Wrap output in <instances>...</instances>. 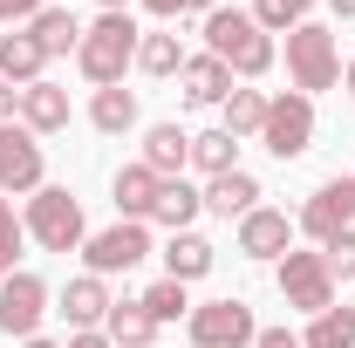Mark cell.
Here are the masks:
<instances>
[{"instance_id": "60d3db41", "label": "cell", "mask_w": 355, "mask_h": 348, "mask_svg": "<svg viewBox=\"0 0 355 348\" xmlns=\"http://www.w3.org/2000/svg\"><path fill=\"white\" fill-rule=\"evenodd\" d=\"M21 348H62V342H42V335H28V342H21Z\"/></svg>"}, {"instance_id": "b9f144b4", "label": "cell", "mask_w": 355, "mask_h": 348, "mask_svg": "<svg viewBox=\"0 0 355 348\" xmlns=\"http://www.w3.org/2000/svg\"><path fill=\"white\" fill-rule=\"evenodd\" d=\"M342 89H349V96H355V62H349V76H342Z\"/></svg>"}, {"instance_id": "30bf717a", "label": "cell", "mask_w": 355, "mask_h": 348, "mask_svg": "<svg viewBox=\"0 0 355 348\" xmlns=\"http://www.w3.org/2000/svg\"><path fill=\"white\" fill-rule=\"evenodd\" d=\"M42 143L28 123H0V191L14 198V191H42Z\"/></svg>"}, {"instance_id": "836d02e7", "label": "cell", "mask_w": 355, "mask_h": 348, "mask_svg": "<svg viewBox=\"0 0 355 348\" xmlns=\"http://www.w3.org/2000/svg\"><path fill=\"white\" fill-rule=\"evenodd\" d=\"M253 348H301V342H294L287 328H260V342H253Z\"/></svg>"}, {"instance_id": "603a6c76", "label": "cell", "mask_w": 355, "mask_h": 348, "mask_svg": "<svg viewBox=\"0 0 355 348\" xmlns=\"http://www.w3.org/2000/svg\"><path fill=\"white\" fill-rule=\"evenodd\" d=\"M28 35L42 42V55H69V48H83V21H76L69 7H42V14L28 21Z\"/></svg>"}, {"instance_id": "52a82bcc", "label": "cell", "mask_w": 355, "mask_h": 348, "mask_svg": "<svg viewBox=\"0 0 355 348\" xmlns=\"http://www.w3.org/2000/svg\"><path fill=\"white\" fill-rule=\"evenodd\" d=\"M144 253H150L144 218H116V225H103V232H89V239H83V260H89L96 280H103V273H130Z\"/></svg>"}, {"instance_id": "cb8c5ba5", "label": "cell", "mask_w": 355, "mask_h": 348, "mask_svg": "<svg viewBox=\"0 0 355 348\" xmlns=\"http://www.w3.org/2000/svg\"><path fill=\"white\" fill-rule=\"evenodd\" d=\"M191 164H198V171L205 177H225V171H239V137L225 130H205V137H191Z\"/></svg>"}, {"instance_id": "484cf974", "label": "cell", "mask_w": 355, "mask_h": 348, "mask_svg": "<svg viewBox=\"0 0 355 348\" xmlns=\"http://www.w3.org/2000/svg\"><path fill=\"white\" fill-rule=\"evenodd\" d=\"M301 348H355V307H328V314H314V328L301 335Z\"/></svg>"}, {"instance_id": "7a4b0ae2", "label": "cell", "mask_w": 355, "mask_h": 348, "mask_svg": "<svg viewBox=\"0 0 355 348\" xmlns=\"http://www.w3.org/2000/svg\"><path fill=\"white\" fill-rule=\"evenodd\" d=\"M137 42H144V35H137V21H130V14H96V21L83 28L76 69H83L96 89H116V82H123V69L137 62Z\"/></svg>"}, {"instance_id": "8fae6325", "label": "cell", "mask_w": 355, "mask_h": 348, "mask_svg": "<svg viewBox=\"0 0 355 348\" xmlns=\"http://www.w3.org/2000/svg\"><path fill=\"white\" fill-rule=\"evenodd\" d=\"M42 314H48V287L35 280V273H7L0 280V335H35L42 328Z\"/></svg>"}, {"instance_id": "e575fe53", "label": "cell", "mask_w": 355, "mask_h": 348, "mask_svg": "<svg viewBox=\"0 0 355 348\" xmlns=\"http://www.w3.org/2000/svg\"><path fill=\"white\" fill-rule=\"evenodd\" d=\"M14 110H21V89H14V82H0V123H7Z\"/></svg>"}, {"instance_id": "f35d334b", "label": "cell", "mask_w": 355, "mask_h": 348, "mask_svg": "<svg viewBox=\"0 0 355 348\" xmlns=\"http://www.w3.org/2000/svg\"><path fill=\"white\" fill-rule=\"evenodd\" d=\"M328 7H335V14H342V21H355V0H328Z\"/></svg>"}, {"instance_id": "6da1fadb", "label": "cell", "mask_w": 355, "mask_h": 348, "mask_svg": "<svg viewBox=\"0 0 355 348\" xmlns=\"http://www.w3.org/2000/svg\"><path fill=\"white\" fill-rule=\"evenodd\" d=\"M205 55H219L232 76H266L273 69V35L239 7H212L205 14Z\"/></svg>"}, {"instance_id": "7c38bea8", "label": "cell", "mask_w": 355, "mask_h": 348, "mask_svg": "<svg viewBox=\"0 0 355 348\" xmlns=\"http://www.w3.org/2000/svg\"><path fill=\"white\" fill-rule=\"evenodd\" d=\"M239 253H253V260H280V253H294V218L253 205V212L239 218Z\"/></svg>"}, {"instance_id": "f1b7e54d", "label": "cell", "mask_w": 355, "mask_h": 348, "mask_svg": "<svg viewBox=\"0 0 355 348\" xmlns=\"http://www.w3.org/2000/svg\"><path fill=\"white\" fill-rule=\"evenodd\" d=\"M137 301H144V314H150L157 328H164V321H178V314H191V301H184V280H157V287H144Z\"/></svg>"}, {"instance_id": "44dd1931", "label": "cell", "mask_w": 355, "mask_h": 348, "mask_svg": "<svg viewBox=\"0 0 355 348\" xmlns=\"http://www.w3.org/2000/svg\"><path fill=\"white\" fill-rule=\"evenodd\" d=\"M103 335H110L116 348H150L157 321L144 314V301H110V314H103Z\"/></svg>"}, {"instance_id": "2e32d148", "label": "cell", "mask_w": 355, "mask_h": 348, "mask_svg": "<svg viewBox=\"0 0 355 348\" xmlns=\"http://www.w3.org/2000/svg\"><path fill=\"white\" fill-rule=\"evenodd\" d=\"M42 69H48V55H42V42L21 28V35H0V82H42Z\"/></svg>"}, {"instance_id": "9c48e42d", "label": "cell", "mask_w": 355, "mask_h": 348, "mask_svg": "<svg viewBox=\"0 0 355 348\" xmlns=\"http://www.w3.org/2000/svg\"><path fill=\"white\" fill-rule=\"evenodd\" d=\"M294 225L308 232L314 246H328L335 232H349V225H355V177H328L308 205H301V218H294Z\"/></svg>"}, {"instance_id": "277c9868", "label": "cell", "mask_w": 355, "mask_h": 348, "mask_svg": "<svg viewBox=\"0 0 355 348\" xmlns=\"http://www.w3.org/2000/svg\"><path fill=\"white\" fill-rule=\"evenodd\" d=\"M287 76H294V89H301V96L335 89V76H342L335 35H328V28H314V21H301V28L287 35Z\"/></svg>"}, {"instance_id": "ac0fdd59", "label": "cell", "mask_w": 355, "mask_h": 348, "mask_svg": "<svg viewBox=\"0 0 355 348\" xmlns=\"http://www.w3.org/2000/svg\"><path fill=\"white\" fill-rule=\"evenodd\" d=\"M205 205H212L219 218H246L253 205H260V177H253V171H225V177H212Z\"/></svg>"}, {"instance_id": "d6986e66", "label": "cell", "mask_w": 355, "mask_h": 348, "mask_svg": "<svg viewBox=\"0 0 355 348\" xmlns=\"http://www.w3.org/2000/svg\"><path fill=\"white\" fill-rule=\"evenodd\" d=\"M212 260H219V253H212L198 232H171V246H164V280H205Z\"/></svg>"}, {"instance_id": "d590c367", "label": "cell", "mask_w": 355, "mask_h": 348, "mask_svg": "<svg viewBox=\"0 0 355 348\" xmlns=\"http://www.w3.org/2000/svg\"><path fill=\"white\" fill-rule=\"evenodd\" d=\"M69 348H116V342H110V335H96V328H83V335H76Z\"/></svg>"}, {"instance_id": "5bb4252c", "label": "cell", "mask_w": 355, "mask_h": 348, "mask_svg": "<svg viewBox=\"0 0 355 348\" xmlns=\"http://www.w3.org/2000/svg\"><path fill=\"white\" fill-rule=\"evenodd\" d=\"M21 123H28L35 137L69 130V89H55V82H28V89H21Z\"/></svg>"}, {"instance_id": "4316f807", "label": "cell", "mask_w": 355, "mask_h": 348, "mask_svg": "<svg viewBox=\"0 0 355 348\" xmlns=\"http://www.w3.org/2000/svg\"><path fill=\"white\" fill-rule=\"evenodd\" d=\"M260 123H266V96L260 89H232V96H225V130L232 137H260Z\"/></svg>"}, {"instance_id": "7402d4cb", "label": "cell", "mask_w": 355, "mask_h": 348, "mask_svg": "<svg viewBox=\"0 0 355 348\" xmlns=\"http://www.w3.org/2000/svg\"><path fill=\"white\" fill-rule=\"evenodd\" d=\"M157 184H164V177L150 171V164H123V171H116V212H123V218H150Z\"/></svg>"}, {"instance_id": "d4e9b609", "label": "cell", "mask_w": 355, "mask_h": 348, "mask_svg": "<svg viewBox=\"0 0 355 348\" xmlns=\"http://www.w3.org/2000/svg\"><path fill=\"white\" fill-rule=\"evenodd\" d=\"M89 123H96L103 137H123V130L137 123V96H130L123 82H116V89H96V103H89Z\"/></svg>"}, {"instance_id": "8d00e7d4", "label": "cell", "mask_w": 355, "mask_h": 348, "mask_svg": "<svg viewBox=\"0 0 355 348\" xmlns=\"http://www.w3.org/2000/svg\"><path fill=\"white\" fill-rule=\"evenodd\" d=\"M144 7H150L157 21H171V14H184V0H144Z\"/></svg>"}, {"instance_id": "e0dca14e", "label": "cell", "mask_w": 355, "mask_h": 348, "mask_svg": "<svg viewBox=\"0 0 355 348\" xmlns=\"http://www.w3.org/2000/svg\"><path fill=\"white\" fill-rule=\"evenodd\" d=\"M205 212V191H191L184 177H164L157 184V205H150V218L157 225H171V232H191V218Z\"/></svg>"}, {"instance_id": "5b68a950", "label": "cell", "mask_w": 355, "mask_h": 348, "mask_svg": "<svg viewBox=\"0 0 355 348\" xmlns=\"http://www.w3.org/2000/svg\"><path fill=\"white\" fill-rule=\"evenodd\" d=\"M260 143L287 164V157H301L314 143V96L301 89H287V96H266V123H260Z\"/></svg>"}, {"instance_id": "4dcf8cb0", "label": "cell", "mask_w": 355, "mask_h": 348, "mask_svg": "<svg viewBox=\"0 0 355 348\" xmlns=\"http://www.w3.org/2000/svg\"><path fill=\"white\" fill-rule=\"evenodd\" d=\"M21 232H28V225L14 218V198L0 191V280L14 273V253H21Z\"/></svg>"}, {"instance_id": "ffe728a7", "label": "cell", "mask_w": 355, "mask_h": 348, "mask_svg": "<svg viewBox=\"0 0 355 348\" xmlns=\"http://www.w3.org/2000/svg\"><path fill=\"white\" fill-rule=\"evenodd\" d=\"M62 314H69V328H103V314H110V287L83 273V280H69V294H62Z\"/></svg>"}, {"instance_id": "9a60e30c", "label": "cell", "mask_w": 355, "mask_h": 348, "mask_svg": "<svg viewBox=\"0 0 355 348\" xmlns=\"http://www.w3.org/2000/svg\"><path fill=\"white\" fill-rule=\"evenodd\" d=\"M144 164L157 177H178L191 164V137L178 130V123H150V130H144Z\"/></svg>"}, {"instance_id": "ba28073f", "label": "cell", "mask_w": 355, "mask_h": 348, "mask_svg": "<svg viewBox=\"0 0 355 348\" xmlns=\"http://www.w3.org/2000/svg\"><path fill=\"white\" fill-rule=\"evenodd\" d=\"M280 294L301 314H328L335 307V273L321 253H280Z\"/></svg>"}, {"instance_id": "4fadbf2b", "label": "cell", "mask_w": 355, "mask_h": 348, "mask_svg": "<svg viewBox=\"0 0 355 348\" xmlns=\"http://www.w3.org/2000/svg\"><path fill=\"white\" fill-rule=\"evenodd\" d=\"M178 82H184V103H198V110H205V103H225V96H232V69H225L219 55H184V69H178Z\"/></svg>"}, {"instance_id": "1f68e13d", "label": "cell", "mask_w": 355, "mask_h": 348, "mask_svg": "<svg viewBox=\"0 0 355 348\" xmlns=\"http://www.w3.org/2000/svg\"><path fill=\"white\" fill-rule=\"evenodd\" d=\"M321 260H328L335 280H355V225H349V232H335V239L321 246Z\"/></svg>"}, {"instance_id": "d6a6232c", "label": "cell", "mask_w": 355, "mask_h": 348, "mask_svg": "<svg viewBox=\"0 0 355 348\" xmlns=\"http://www.w3.org/2000/svg\"><path fill=\"white\" fill-rule=\"evenodd\" d=\"M35 14H42V0H0V21H21V28H28Z\"/></svg>"}, {"instance_id": "3957f363", "label": "cell", "mask_w": 355, "mask_h": 348, "mask_svg": "<svg viewBox=\"0 0 355 348\" xmlns=\"http://www.w3.org/2000/svg\"><path fill=\"white\" fill-rule=\"evenodd\" d=\"M21 225H28V239H42L48 253H76L89 239L83 232V205H76L62 184H42V191L28 198V218H21Z\"/></svg>"}, {"instance_id": "83f0119b", "label": "cell", "mask_w": 355, "mask_h": 348, "mask_svg": "<svg viewBox=\"0 0 355 348\" xmlns=\"http://www.w3.org/2000/svg\"><path fill=\"white\" fill-rule=\"evenodd\" d=\"M137 69H144V76H178V69H184L178 35H144V42H137Z\"/></svg>"}, {"instance_id": "74e56055", "label": "cell", "mask_w": 355, "mask_h": 348, "mask_svg": "<svg viewBox=\"0 0 355 348\" xmlns=\"http://www.w3.org/2000/svg\"><path fill=\"white\" fill-rule=\"evenodd\" d=\"M212 7H219V0H184V14H212Z\"/></svg>"}, {"instance_id": "f546056e", "label": "cell", "mask_w": 355, "mask_h": 348, "mask_svg": "<svg viewBox=\"0 0 355 348\" xmlns=\"http://www.w3.org/2000/svg\"><path fill=\"white\" fill-rule=\"evenodd\" d=\"M314 0H253V21H260L266 35H294L301 21H308Z\"/></svg>"}, {"instance_id": "8992f818", "label": "cell", "mask_w": 355, "mask_h": 348, "mask_svg": "<svg viewBox=\"0 0 355 348\" xmlns=\"http://www.w3.org/2000/svg\"><path fill=\"white\" fill-rule=\"evenodd\" d=\"M184 321H191V348H253L260 342V321H253L246 301H205Z\"/></svg>"}, {"instance_id": "ab89813d", "label": "cell", "mask_w": 355, "mask_h": 348, "mask_svg": "<svg viewBox=\"0 0 355 348\" xmlns=\"http://www.w3.org/2000/svg\"><path fill=\"white\" fill-rule=\"evenodd\" d=\"M103 14H130V0H103Z\"/></svg>"}]
</instances>
